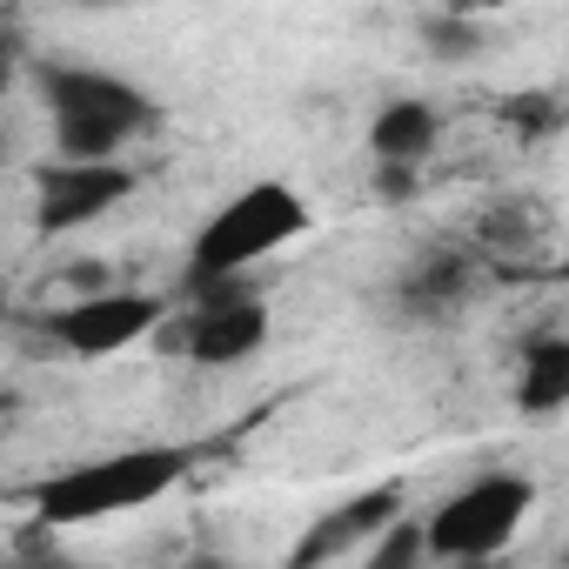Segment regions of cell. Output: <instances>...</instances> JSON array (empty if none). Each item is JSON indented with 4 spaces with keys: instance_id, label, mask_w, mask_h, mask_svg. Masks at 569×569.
Here are the masks:
<instances>
[{
    "instance_id": "cell-1",
    "label": "cell",
    "mask_w": 569,
    "mask_h": 569,
    "mask_svg": "<svg viewBox=\"0 0 569 569\" xmlns=\"http://www.w3.org/2000/svg\"><path fill=\"white\" fill-rule=\"evenodd\" d=\"M194 462H201V449H188V442H141V449H114V456L74 462V469L48 476L34 489V522L41 529H88V522L148 509L174 482H188Z\"/></svg>"
},
{
    "instance_id": "cell-2",
    "label": "cell",
    "mask_w": 569,
    "mask_h": 569,
    "mask_svg": "<svg viewBox=\"0 0 569 569\" xmlns=\"http://www.w3.org/2000/svg\"><path fill=\"white\" fill-rule=\"evenodd\" d=\"M34 88L48 101V121H54V148L61 161H114L121 148H134L148 128H154V101L108 74V68H88V61H41L34 68Z\"/></svg>"
},
{
    "instance_id": "cell-3",
    "label": "cell",
    "mask_w": 569,
    "mask_h": 569,
    "mask_svg": "<svg viewBox=\"0 0 569 569\" xmlns=\"http://www.w3.org/2000/svg\"><path fill=\"white\" fill-rule=\"evenodd\" d=\"M302 228H309V201H302L289 181H248V188L228 194V201L208 214V228L194 234L181 289H208V281L248 274L254 261L281 254Z\"/></svg>"
},
{
    "instance_id": "cell-4",
    "label": "cell",
    "mask_w": 569,
    "mask_h": 569,
    "mask_svg": "<svg viewBox=\"0 0 569 569\" xmlns=\"http://www.w3.org/2000/svg\"><path fill=\"white\" fill-rule=\"evenodd\" d=\"M529 509H536V482L496 469V476L462 482V489L422 522V542H429V556H442V562H489V556H502V549L516 542V529L529 522Z\"/></svg>"
},
{
    "instance_id": "cell-5",
    "label": "cell",
    "mask_w": 569,
    "mask_h": 569,
    "mask_svg": "<svg viewBox=\"0 0 569 569\" xmlns=\"http://www.w3.org/2000/svg\"><path fill=\"white\" fill-rule=\"evenodd\" d=\"M188 302V322L174 336V349L201 369H234L248 356L268 349V309L254 296L248 274H228V281H208V289H181Z\"/></svg>"
},
{
    "instance_id": "cell-6",
    "label": "cell",
    "mask_w": 569,
    "mask_h": 569,
    "mask_svg": "<svg viewBox=\"0 0 569 569\" xmlns=\"http://www.w3.org/2000/svg\"><path fill=\"white\" fill-rule=\"evenodd\" d=\"M168 322V296H141V289H101V296H81L68 302L61 316H48V336L81 356V362H101V356H121L134 349L141 336H154Z\"/></svg>"
},
{
    "instance_id": "cell-7",
    "label": "cell",
    "mask_w": 569,
    "mask_h": 569,
    "mask_svg": "<svg viewBox=\"0 0 569 569\" xmlns=\"http://www.w3.org/2000/svg\"><path fill=\"white\" fill-rule=\"evenodd\" d=\"M134 194V168L121 161H41L34 168V228L74 234Z\"/></svg>"
},
{
    "instance_id": "cell-8",
    "label": "cell",
    "mask_w": 569,
    "mask_h": 569,
    "mask_svg": "<svg viewBox=\"0 0 569 569\" xmlns=\"http://www.w3.org/2000/svg\"><path fill=\"white\" fill-rule=\"evenodd\" d=\"M402 516V496L396 489H369V496H349L342 509H329L322 522H309V536L289 549V569H322L349 549H369L389 522Z\"/></svg>"
},
{
    "instance_id": "cell-9",
    "label": "cell",
    "mask_w": 569,
    "mask_h": 569,
    "mask_svg": "<svg viewBox=\"0 0 569 569\" xmlns=\"http://www.w3.org/2000/svg\"><path fill=\"white\" fill-rule=\"evenodd\" d=\"M476 289H482L476 261H469V254L436 248V254H422V261L402 274L396 302H402V316H416V322H449V316H462V309L476 302Z\"/></svg>"
},
{
    "instance_id": "cell-10",
    "label": "cell",
    "mask_w": 569,
    "mask_h": 569,
    "mask_svg": "<svg viewBox=\"0 0 569 569\" xmlns=\"http://www.w3.org/2000/svg\"><path fill=\"white\" fill-rule=\"evenodd\" d=\"M436 134H442V121H436L429 101H389V108L369 121V154H376L382 168H416V161L436 154Z\"/></svg>"
},
{
    "instance_id": "cell-11",
    "label": "cell",
    "mask_w": 569,
    "mask_h": 569,
    "mask_svg": "<svg viewBox=\"0 0 569 569\" xmlns=\"http://www.w3.org/2000/svg\"><path fill=\"white\" fill-rule=\"evenodd\" d=\"M516 409H522V416H556V409H569V336H536V342L522 349Z\"/></svg>"
},
{
    "instance_id": "cell-12",
    "label": "cell",
    "mask_w": 569,
    "mask_h": 569,
    "mask_svg": "<svg viewBox=\"0 0 569 569\" xmlns=\"http://www.w3.org/2000/svg\"><path fill=\"white\" fill-rule=\"evenodd\" d=\"M422 562H429L422 522H416V516H396V522L362 549V562H356V569H422Z\"/></svg>"
},
{
    "instance_id": "cell-13",
    "label": "cell",
    "mask_w": 569,
    "mask_h": 569,
    "mask_svg": "<svg viewBox=\"0 0 569 569\" xmlns=\"http://www.w3.org/2000/svg\"><path fill=\"white\" fill-rule=\"evenodd\" d=\"M422 41H429L442 61H469V54L482 48L476 21H462V14H429V21H422Z\"/></svg>"
},
{
    "instance_id": "cell-14",
    "label": "cell",
    "mask_w": 569,
    "mask_h": 569,
    "mask_svg": "<svg viewBox=\"0 0 569 569\" xmlns=\"http://www.w3.org/2000/svg\"><path fill=\"white\" fill-rule=\"evenodd\" d=\"M0 569H48V562H34V556H8Z\"/></svg>"
},
{
    "instance_id": "cell-15",
    "label": "cell",
    "mask_w": 569,
    "mask_h": 569,
    "mask_svg": "<svg viewBox=\"0 0 569 569\" xmlns=\"http://www.w3.org/2000/svg\"><path fill=\"white\" fill-rule=\"evenodd\" d=\"M188 569H228V562H221V556H194Z\"/></svg>"
},
{
    "instance_id": "cell-16",
    "label": "cell",
    "mask_w": 569,
    "mask_h": 569,
    "mask_svg": "<svg viewBox=\"0 0 569 569\" xmlns=\"http://www.w3.org/2000/svg\"><path fill=\"white\" fill-rule=\"evenodd\" d=\"M0 322H8V289H0Z\"/></svg>"
}]
</instances>
